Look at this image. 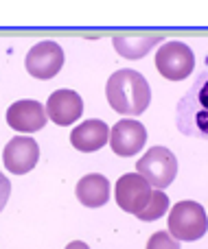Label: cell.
<instances>
[{
    "label": "cell",
    "instance_id": "obj_2",
    "mask_svg": "<svg viewBox=\"0 0 208 249\" xmlns=\"http://www.w3.org/2000/svg\"><path fill=\"white\" fill-rule=\"evenodd\" d=\"M175 124L184 136L208 140V68L197 74L195 83L180 99Z\"/></svg>",
    "mask_w": 208,
    "mask_h": 249
},
{
    "label": "cell",
    "instance_id": "obj_3",
    "mask_svg": "<svg viewBox=\"0 0 208 249\" xmlns=\"http://www.w3.org/2000/svg\"><path fill=\"white\" fill-rule=\"evenodd\" d=\"M208 230L206 210L197 201H180L169 212V234L175 241H197Z\"/></svg>",
    "mask_w": 208,
    "mask_h": 249
},
{
    "label": "cell",
    "instance_id": "obj_18",
    "mask_svg": "<svg viewBox=\"0 0 208 249\" xmlns=\"http://www.w3.org/2000/svg\"><path fill=\"white\" fill-rule=\"evenodd\" d=\"M66 249H90V247H88V243H83V241H73L70 245H66Z\"/></svg>",
    "mask_w": 208,
    "mask_h": 249
},
{
    "label": "cell",
    "instance_id": "obj_12",
    "mask_svg": "<svg viewBox=\"0 0 208 249\" xmlns=\"http://www.w3.org/2000/svg\"><path fill=\"white\" fill-rule=\"evenodd\" d=\"M105 142H110V127L99 118L83 121L70 131V144L81 153L99 151L101 146H105Z\"/></svg>",
    "mask_w": 208,
    "mask_h": 249
},
{
    "label": "cell",
    "instance_id": "obj_4",
    "mask_svg": "<svg viewBox=\"0 0 208 249\" xmlns=\"http://www.w3.org/2000/svg\"><path fill=\"white\" fill-rule=\"evenodd\" d=\"M136 173L151 184V188L165 190L178 175V160L167 146H151L136 164Z\"/></svg>",
    "mask_w": 208,
    "mask_h": 249
},
{
    "label": "cell",
    "instance_id": "obj_15",
    "mask_svg": "<svg viewBox=\"0 0 208 249\" xmlns=\"http://www.w3.org/2000/svg\"><path fill=\"white\" fill-rule=\"evenodd\" d=\"M167 210H169V197H167L162 190L153 188L147 208H145L140 214H136V216H138L140 221H156V219H160V216H165Z\"/></svg>",
    "mask_w": 208,
    "mask_h": 249
},
{
    "label": "cell",
    "instance_id": "obj_11",
    "mask_svg": "<svg viewBox=\"0 0 208 249\" xmlns=\"http://www.w3.org/2000/svg\"><path fill=\"white\" fill-rule=\"evenodd\" d=\"M48 121V114L38 101H31V99H24V101H18L13 103L11 107L7 109V123L11 129L16 131H22V133H33V131H39V129L46 124Z\"/></svg>",
    "mask_w": 208,
    "mask_h": 249
},
{
    "label": "cell",
    "instance_id": "obj_8",
    "mask_svg": "<svg viewBox=\"0 0 208 249\" xmlns=\"http://www.w3.org/2000/svg\"><path fill=\"white\" fill-rule=\"evenodd\" d=\"M38 160H39L38 142L26 136L11 138L2 151L4 168H7L9 173H13V175H24V173L33 171Z\"/></svg>",
    "mask_w": 208,
    "mask_h": 249
},
{
    "label": "cell",
    "instance_id": "obj_13",
    "mask_svg": "<svg viewBox=\"0 0 208 249\" xmlns=\"http://www.w3.org/2000/svg\"><path fill=\"white\" fill-rule=\"evenodd\" d=\"M75 193H77V199L86 208H101L110 201V181L105 175L90 173V175L79 179Z\"/></svg>",
    "mask_w": 208,
    "mask_h": 249
},
{
    "label": "cell",
    "instance_id": "obj_5",
    "mask_svg": "<svg viewBox=\"0 0 208 249\" xmlns=\"http://www.w3.org/2000/svg\"><path fill=\"white\" fill-rule=\"evenodd\" d=\"M156 68L169 81H182L195 68V55L184 42H165L156 51Z\"/></svg>",
    "mask_w": 208,
    "mask_h": 249
},
{
    "label": "cell",
    "instance_id": "obj_14",
    "mask_svg": "<svg viewBox=\"0 0 208 249\" xmlns=\"http://www.w3.org/2000/svg\"><path fill=\"white\" fill-rule=\"evenodd\" d=\"M162 42V35H149V37H114V46H116L118 55L127 57V59H138V57L147 55V51L153 44Z\"/></svg>",
    "mask_w": 208,
    "mask_h": 249
},
{
    "label": "cell",
    "instance_id": "obj_10",
    "mask_svg": "<svg viewBox=\"0 0 208 249\" xmlns=\"http://www.w3.org/2000/svg\"><path fill=\"white\" fill-rule=\"evenodd\" d=\"M46 114L55 124L68 127L75 121H79L83 114V101L77 92L73 90H57L48 96L46 101Z\"/></svg>",
    "mask_w": 208,
    "mask_h": 249
},
{
    "label": "cell",
    "instance_id": "obj_16",
    "mask_svg": "<svg viewBox=\"0 0 208 249\" xmlns=\"http://www.w3.org/2000/svg\"><path fill=\"white\" fill-rule=\"evenodd\" d=\"M147 249H180V241H175L169 232H156L147 241Z\"/></svg>",
    "mask_w": 208,
    "mask_h": 249
},
{
    "label": "cell",
    "instance_id": "obj_9",
    "mask_svg": "<svg viewBox=\"0 0 208 249\" xmlns=\"http://www.w3.org/2000/svg\"><path fill=\"white\" fill-rule=\"evenodd\" d=\"M145 142H147V129L138 121H118L110 129V146L121 158L140 153Z\"/></svg>",
    "mask_w": 208,
    "mask_h": 249
},
{
    "label": "cell",
    "instance_id": "obj_17",
    "mask_svg": "<svg viewBox=\"0 0 208 249\" xmlns=\"http://www.w3.org/2000/svg\"><path fill=\"white\" fill-rule=\"evenodd\" d=\"M9 195H11V181H9L7 177L0 173V212H2V208L7 206Z\"/></svg>",
    "mask_w": 208,
    "mask_h": 249
},
{
    "label": "cell",
    "instance_id": "obj_7",
    "mask_svg": "<svg viewBox=\"0 0 208 249\" xmlns=\"http://www.w3.org/2000/svg\"><path fill=\"white\" fill-rule=\"evenodd\" d=\"M151 184L145 179L138 173H127L121 179L116 181V188H114V195H116V203L121 210L130 212V214H140V212L147 208L149 199H151Z\"/></svg>",
    "mask_w": 208,
    "mask_h": 249
},
{
    "label": "cell",
    "instance_id": "obj_1",
    "mask_svg": "<svg viewBox=\"0 0 208 249\" xmlns=\"http://www.w3.org/2000/svg\"><path fill=\"white\" fill-rule=\"evenodd\" d=\"M108 103L114 112L125 116H138L149 107L151 90L147 79L136 70H116L105 86Z\"/></svg>",
    "mask_w": 208,
    "mask_h": 249
},
{
    "label": "cell",
    "instance_id": "obj_6",
    "mask_svg": "<svg viewBox=\"0 0 208 249\" xmlns=\"http://www.w3.org/2000/svg\"><path fill=\"white\" fill-rule=\"evenodd\" d=\"M24 66L31 77L46 81V79H53L61 70V66H64V51L53 39H42V42H38L26 53Z\"/></svg>",
    "mask_w": 208,
    "mask_h": 249
}]
</instances>
